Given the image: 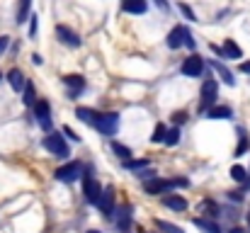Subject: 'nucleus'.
I'll return each instance as SVG.
<instances>
[{
	"mask_svg": "<svg viewBox=\"0 0 250 233\" xmlns=\"http://www.w3.org/2000/svg\"><path fill=\"white\" fill-rule=\"evenodd\" d=\"M241 73H248L250 76V61H243V64H241Z\"/></svg>",
	"mask_w": 250,
	"mask_h": 233,
	"instance_id": "37",
	"label": "nucleus"
},
{
	"mask_svg": "<svg viewBox=\"0 0 250 233\" xmlns=\"http://www.w3.org/2000/svg\"><path fill=\"white\" fill-rule=\"evenodd\" d=\"M63 83H66V87H68V97H71V100H76V97L85 90V78L83 76H66Z\"/></svg>",
	"mask_w": 250,
	"mask_h": 233,
	"instance_id": "12",
	"label": "nucleus"
},
{
	"mask_svg": "<svg viewBox=\"0 0 250 233\" xmlns=\"http://www.w3.org/2000/svg\"><path fill=\"white\" fill-rule=\"evenodd\" d=\"M122 10L129 15H144L148 10V2L146 0H122Z\"/></svg>",
	"mask_w": 250,
	"mask_h": 233,
	"instance_id": "13",
	"label": "nucleus"
},
{
	"mask_svg": "<svg viewBox=\"0 0 250 233\" xmlns=\"http://www.w3.org/2000/svg\"><path fill=\"white\" fill-rule=\"evenodd\" d=\"M34 34H37V17L32 15V17H29V37L34 39Z\"/></svg>",
	"mask_w": 250,
	"mask_h": 233,
	"instance_id": "32",
	"label": "nucleus"
},
{
	"mask_svg": "<svg viewBox=\"0 0 250 233\" xmlns=\"http://www.w3.org/2000/svg\"><path fill=\"white\" fill-rule=\"evenodd\" d=\"M81 175H83V165L78 160H71L56 170V180H61V182H76Z\"/></svg>",
	"mask_w": 250,
	"mask_h": 233,
	"instance_id": "4",
	"label": "nucleus"
},
{
	"mask_svg": "<svg viewBox=\"0 0 250 233\" xmlns=\"http://www.w3.org/2000/svg\"><path fill=\"white\" fill-rule=\"evenodd\" d=\"M7 80H10V87H12L15 92H22V90H24V85H27V80H24V76H22V71H20V68L7 71Z\"/></svg>",
	"mask_w": 250,
	"mask_h": 233,
	"instance_id": "16",
	"label": "nucleus"
},
{
	"mask_svg": "<svg viewBox=\"0 0 250 233\" xmlns=\"http://www.w3.org/2000/svg\"><path fill=\"white\" fill-rule=\"evenodd\" d=\"M248 146H250V144H248V136H246V134L241 131V144H238V148H236V158L246 153V151H248Z\"/></svg>",
	"mask_w": 250,
	"mask_h": 233,
	"instance_id": "30",
	"label": "nucleus"
},
{
	"mask_svg": "<svg viewBox=\"0 0 250 233\" xmlns=\"http://www.w3.org/2000/svg\"><path fill=\"white\" fill-rule=\"evenodd\" d=\"M207 117L209 119H231L233 117V112H231V107H211L209 112H207Z\"/></svg>",
	"mask_w": 250,
	"mask_h": 233,
	"instance_id": "19",
	"label": "nucleus"
},
{
	"mask_svg": "<svg viewBox=\"0 0 250 233\" xmlns=\"http://www.w3.org/2000/svg\"><path fill=\"white\" fill-rule=\"evenodd\" d=\"M185 119H187V114H185V112H175V114H172V122H175V124H182Z\"/></svg>",
	"mask_w": 250,
	"mask_h": 233,
	"instance_id": "33",
	"label": "nucleus"
},
{
	"mask_svg": "<svg viewBox=\"0 0 250 233\" xmlns=\"http://www.w3.org/2000/svg\"><path fill=\"white\" fill-rule=\"evenodd\" d=\"M112 151H114V153L119 155L122 160H131V151H129L126 146H122L119 141H114V144H112Z\"/></svg>",
	"mask_w": 250,
	"mask_h": 233,
	"instance_id": "28",
	"label": "nucleus"
},
{
	"mask_svg": "<svg viewBox=\"0 0 250 233\" xmlns=\"http://www.w3.org/2000/svg\"><path fill=\"white\" fill-rule=\"evenodd\" d=\"M117 127H119V114H117V112H107V114H100L95 129H97L100 134H104V136H112V134L117 131Z\"/></svg>",
	"mask_w": 250,
	"mask_h": 233,
	"instance_id": "7",
	"label": "nucleus"
},
{
	"mask_svg": "<svg viewBox=\"0 0 250 233\" xmlns=\"http://www.w3.org/2000/svg\"><path fill=\"white\" fill-rule=\"evenodd\" d=\"M231 233H243V231H241V229H238V226H236V229H231Z\"/></svg>",
	"mask_w": 250,
	"mask_h": 233,
	"instance_id": "39",
	"label": "nucleus"
},
{
	"mask_svg": "<svg viewBox=\"0 0 250 233\" xmlns=\"http://www.w3.org/2000/svg\"><path fill=\"white\" fill-rule=\"evenodd\" d=\"M56 37H59L61 44H66V46H71V49H78V46H81V37H78L71 27H66V24H59V27H56Z\"/></svg>",
	"mask_w": 250,
	"mask_h": 233,
	"instance_id": "9",
	"label": "nucleus"
},
{
	"mask_svg": "<svg viewBox=\"0 0 250 233\" xmlns=\"http://www.w3.org/2000/svg\"><path fill=\"white\" fill-rule=\"evenodd\" d=\"M153 2H156V5H158V7L163 10V12H167V10H170V5H167V0H153Z\"/></svg>",
	"mask_w": 250,
	"mask_h": 233,
	"instance_id": "34",
	"label": "nucleus"
},
{
	"mask_svg": "<svg viewBox=\"0 0 250 233\" xmlns=\"http://www.w3.org/2000/svg\"><path fill=\"white\" fill-rule=\"evenodd\" d=\"M97 209H100V214H104V216H112V214H114V192H112V187L102 190V197H100V202H97Z\"/></svg>",
	"mask_w": 250,
	"mask_h": 233,
	"instance_id": "11",
	"label": "nucleus"
},
{
	"mask_svg": "<svg viewBox=\"0 0 250 233\" xmlns=\"http://www.w3.org/2000/svg\"><path fill=\"white\" fill-rule=\"evenodd\" d=\"M34 114H37V122H39V127H42L44 131H51V127H54V119H51V105H49L46 100H39V102L34 105Z\"/></svg>",
	"mask_w": 250,
	"mask_h": 233,
	"instance_id": "6",
	"label": "nucleus"
},
{
	"mask_svg": "<svg viewBox=\"0 0 250 233\" xmlns=\"http://www.w3.org/2000/svg\"><path fill=\"white\" fill-rule=\"evenodd\" d=\"M180 71H182V76H187V78H199L204 73V59L197 56V54H192V56H187L182 61Z\"/></svg>",
	"mask_w": 250,
	"mask_h": 233,
	"instance_id": "5",
	"label": "nucleus"
},
{
	"mask_svg": "<svg viewBox=\"0 0 250 233\" xmlns=\"http://www.w3.org/2000/svg\"><path fill=\"white\" fill-rule=\"evenodd\" d=\"M166 136H167V129L163 124H158L156 129H153V136H151V141L153 144H166Z\"/></svg>",
	"mask_w": 250,
	"mask_h": 233,
	"instance_id": "26",
	"label": "nucleus"
},
{
	"mask_svg": "<svg viewBox=\"0 0 250 233\" xmlns=\"http://www.w3.org/2000/svg\"><path fill=\"white\" fill-rule=\"evenodd\" d=\"M32 61H34V64H37V66H39V64H44V59H42V56H39V54H34V56H32Z\"/></svg>",
	"mask_w": 250,
	"mask_h": 233,
	"instance_id": "38",
	"label": "nucleus"
},
{
	"mask_svg": "<svg viewBox=\"0 0 250 233\" xmlns=\"http://www.w3.org/2000/svg\"><path fill=\"white\" fill-rule=\"evenodd\" d=\"M83 194H85V199H87L90 204H97V202H100V197H102V187H100V182H97L95 177H90V175H85L83 177Z\"/></svg>",
	"mask_w": 250,
	"mask_h": 233,
	"instance_id": "8",
	"label": "nucleus"
},
{
	"mask_svg": "<svg viewBox=\"0 0 250 233\" xmlns=\"http://www.w3.org/2000/svg\"><path fill=\"white\" fill-rule=\"evenodd\" d=\"M7 44H10V39H7V37H0V54L7 49Z\"/></svg>",
	"mask_w": 250,
	"mask_h": 233,
	"instance_id": "36",
	"label": "nucleus"
},
{
	"mask_svg": "<svg viewBox=\"0 0 250 233\" xmlns=\"http://www.w3.org/2000/svg\"><path fill=\"white\" fill-rule=\"evenodd\" d=\"M129 226H131V207L124 204V207H119V214H117V229L122 233H126Z\"/></svg>",
	"mask_w": 250,
	"mask_h": 233,
	"instance_id": "14",
	"label": "nucleus"
},
{
	"mask_svg": "<svg viewBox=\"0 0 250 233\" xmlns=\"http://www.w3.org/2000/svg\"><path fill=\"white\" fill-rule=\"evenodd\" d=\"M144 190H146L148 194H166V192H170V190H175V187H172V180H163V177H153V180L144 182Z\"/></svg>",
	"mask_w": 250,
	"mask_h": 233,
	"instance_id": "10",
	"label": "nucleus"
},
{
	"mask_svg": "<svg viewBox=\"0 0 250 233\" xmlns=\"http://www.w3.org/2000/svg\"><path fill=\"white\" fill-rule=\"evenodd\" d=\"M87 233H100V231H87Z\"/></svg>",
	"mask_w": 250,
	"mask_h": 233,
	"instance_id": "40",
	"label": "nucleus"
},
{
	"mask_svg": "<svg viewBox=\"0 0 250 233\" xmlns=\"http://www.w3.org/2000/svg\"><path fill=\"white\" fill-rule=\"evenodd\" d=\"M194 226L202 229L204 233H221V226L216 221H209V219H194Z\"/></svg>",
	"mask_w": 250,
	"mask_h": 233,
	"instance_id": "20",
	"label": "nucleus"
},
{
	"mask_svg": "<svg viewBox=\"0 0 250 233\" xmlns=\"http://www.w3.org/2000/svg\"><path fill=\"white\" fill-rule=\"evenodd\" d=\"M76 117L81 122H85V124H90V127H97V119H100V114L95 109H90V107H78L76 109Z\"/></svg>",
	"mask_w": 250,
	"mask_h": 233,
	"instance_id": "17",
	"label": "nucleus"
},
{
	"mask_svg": "<svg viewBox=\"0 0 250 233\" xmlns=\"http://www.w3.org/2000/svg\"><path fill=\"white\" fill-rule=\"evenodd\" d=\"M211 66H214V71H216L219 76L224 78V83H226V85H233V83H236V80H233V73H231V71H229V68H226L221 61H214Z\"/></svg>",
	"mask_w": 250,
	"mask_h": 233,
	"instance_id": "21",
	"label": "nucleus"
},
{
	"mask_svg": "<svg viewBox=\"0 0 250 233\" xmlns=\"http://www.w3.org/2000/svg\"><path fill=\"white\" fill-rule=\"evenodd\" d=\"M63 134H66L68 139H73V141H78V139H81V136H76V134H73V131H71L68 127H63Z\"/></svg>",
	"mask_w": 250,
	"mask_h": 233,
	"instance_id": "35",
	"label": "nucleus"
},
{
	"mask_svg": "<svg viewBox=\"0 0 250 233\" xmlns=\"http://www.w3.org/2000/svg\"><path fill=\"white\" fill-rule=\"evenodd\" d=\"M44 148L49 151V153H54L56 158H68L71 155V148H68V144L63 141V136L61 134H49V136H44Z\"/></svg>",
	"mask_w": 250,
	"mask_h": 233,
	"instance_id": "2",
	"label": "nucleus"
},
{
	"mask_svg": "<svg viewBox=\"0 0 250 233\" xmlns=\"http://www.w3.org/2000/svg\"><path fill=\"white\" fill-rule=\"evenodd\" d=\"M124 168L126 170H141V168H148V160L146 158H139V160H124Z\"/></svg>",
	"mask_w": 250,
	"mask_h": 233,
	"instance_id": "27",
	"label": "nucleus"
},
{
	"mask_svg": "<svg viewBox=\"0 0 250 233\" xmlns=\"http://www.w3.org/2000/svg\"><path fill=\"white\" fill-rule=\"evenodd\" d=\"M177 141H180V129L175 127V129H170V131H167V136H166V146H175Z\"/></svg>",
	"mask_w": 250,
	"mask_h": 233,
	"instance_id": "29",
	"label": "nucleus"
},
{
	"mask_svg": "<svg viewBox=\"0 0 250 233\" xmlns=\"http://www.w3.org/2000/svg\"><path fill=\"white\" fill-rule=\"evenodd\" d=\"M216 97H219V83L214 78L204 80L202 83V112H209L216 105Z\"/></svg>",
	"mask_w": 250,
	"mask_h": 233,
	"instance_id": "3",
	"label": "nucleus"
},
{
	"mask_svg": "<svg viewBox=\"0 0 250 233\" xmlns=\"http://www.w3.org/2000/svg\"><path fill=\"white\" fill-rule=\"evenodd\" d=\"M0 78H2V73H0Z\"/></svg>",
	"mask_w": 250,
	"mask_h": 233,
	"instance_id": "43",
	"label": "nucleus"
},
{
	"mask_svg": "<svg viewBox=\"0 0 250 233\" xmlns=\"http://www.w3.org/2000/svg\"><path fill=\"white\" fill-rule=\"evenodd\" d=\"M167 46H170V49H180V46L194 49L197 44H194V39H192V34H189L187 27H175V29L167 34Z\"/></svg>",
	"mask_w": 250,
	"mask_h": 233,
	"instance_id": "1",
	"label": "nucleus"
},
{
	"mask_svg": "<svg viewBox=\"0 0 250 233\" xmlns=\"http://www.w3.org/2000/svg\"><path fill=\"white\" fill-rule=\"evenodd\" d=\"M37 95H34V85L27 80V85H24V92H22V102L27 105V107H32V105H37V100H34Z\"/></svg>",
	"mask_w": 250,
	"mask_h": 233,
	"instance_id": "23",
	"label": "nucleus"
},
{
	"mask_svg": "<svg viewBox=\"0 0 250 233\" xmlns=\"http://www.w3.org/2000/svg\"><path fill=\"white\" fill-rule=\"evenodd\" d=\"M248 226H250V214H248Z\"/></svg>",
	"mask_w": 250,
	"mask_h": 233,
	"instance_id": "41",
	"label": "nucleus"
},
{
	"mask_svg": "<svg viewBox=\"0 0 250 233\" xmlns=\"http://www.w3.org/2000/svg\"><path fill=\"white\" fill-rule=\"evenodd\" d=\"M139 233H148V231H139Z\"/></svg>",
	"mask_w": 250,
	"mask_h": 233,
	"instance_id": "42",
	"label": "nucleus"
},
{
	"mask_svg": "<svg viewBox=\"0 0 250 233\" xmlns=\"http://www.w3.org/2000/svg\"><path fill=\"white\" fill-rule=\"evenodd\" d=\"M29 7H32V0H20V5H17V24H22L27 17H29Z\"/></svg>",
	"mask_w": 250,
	"mask_h": 233,
	"instance_id": "22",
	"label": "nucleus"
},
{
	"mask_svg": "<svg viewBox=\"0 0 250 233\" xmlns=\"http://www.w3.org/2000/svg\"><path fill=\"white\" fill-rule=\"evenodd\" d=\"M163 204H166L167 209H172V212H185L187 209V199L180 197V194H166L163 197Z\"/></svg>",
	"mask_w": 250,
	"mask_h": 233,
	"instance_id": "15",
	"label": "nucleus"
},
{
	"mask_svg": "<svg viewBox=\"0 0 250 233\" xmlns=\"http://www.w3.org/2000/svg\"><path fill=\"white\" fill-rule=\"evenodd\" d=\"M156 229L163 233H185L180 226H175V224H170V221H163V219H156Z\"/></svg>",
	"mask_w": 250,
	"mask_h": 233,
	"instance_id": "24",
	"label": "nucleus"
},
{
	"mask_svg": "<svg viewBox=\"0 0 250 233\" xmlns=\"http://www.w3.org/2000/svg\"><path fill=\"white\" fill-rule=\"evenodd\" d=\"M221 49H224V59H241V56H243L241 46H238V44H236L233 39H226Z\"/></svg>",
	"mask_w": 250,
	"mask_h": 233,
	"instance_id": "18",
	"label": "nucleus"
},
{
	"mask_svg": "<svg viewBox=\"0 0 250 233\" xmlns=\"http://www.w3.org/2000/svg\"><path fill=\"white\" fill-rule=\"evenodd\" d=\"M180 10H182V15H185V17H187V20H192V22H194V20H197V17H194V12H192V10H189V7H187V5H185V2H182V5H180Z\"/></svg>",
	"mask_w": 250,
	"mask_h": 233,
	"instance_id": "31",
	"label": "nucleus"
},
{
	"mask_svg": "<svg viewBox=\"0 0 250 233\" xmlns=\"http://www.w3.org/2000/svg\"><path fill=\"white\" fill-rule=\"evenodd\" d=\"M231 177H233L236 182H243V185L248 182V172H246L243 165H233V168H231Z\"/></svg>",
	"mask_w": 250,
	"mask_h": 233,
	"instance_id": "25",
	"label": "nucleus"
}]
</instances>
